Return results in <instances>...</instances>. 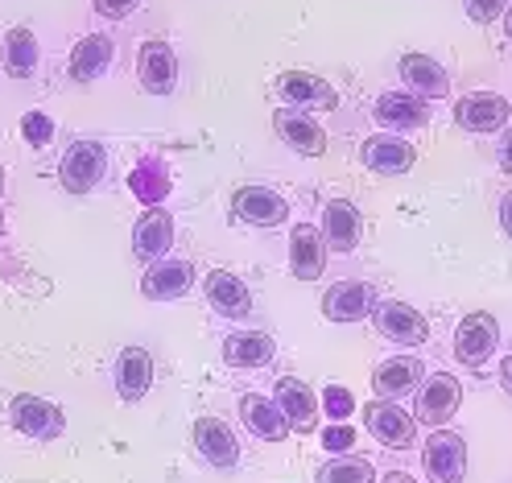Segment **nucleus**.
<instances>
[{
	"instance_id": "ea45409f",
	"label": "nucleus",
	"mask_w": 512,
	"mask_h": 483,
	"mask_svg": "<svg viewBox=\"0 0 512 483\" xmlns=\"http://www.w3.org/2000/svg\"><path fill=\"white\" fill-rule=\"evenodd\" d=\"M380 483H418V479H409L405 471H389V475H384Z\"/></svg>"
},
{
	"instance_id": "c756f323",
	"label": "nucleus",
	"mask_w": 512,
	"mask_h": 483,
	"mask_svg": "<svg viewBox=\"0 0 512 483\" xmlns=\"http://www.w3.org/2000/svg\"><path fill=\"white\" fill-rule=\"evenodd\" d=\"M128 186H133V195H137L141 203L157 207V203L166 199V190H170V178H166V170H162V161L145 157L141 166L133 170V178H128Z\"/></svg>"
},
{
	"instance_id": "a19ab883",
	"label": "nucleus",
	"mask_w": 512,
	"mask_h": 483,
	"mask_svg": "<svg viewBox=\"0 0 512 483\" xmlns=\"http://www.w3.org/2000/svg\"><path fill=\"white\" fill-rule=\"evenodd\" d=\"M504 34L512 38V9H504Z\"/></svg>"
},
{
	"instance_id": "412c9836",
	"label": "nucleus",
	"mask_w": 512,
	"mask_h": 483,
	"mask_svg": "<svg viewBox=\"0 0 512 483\" xmlns=\"http://www.w3.org/2000/svg\"><path fill=\"white\" fill-rule=\"evenodd\" d=\"M240 417H244V426H248L256 438H265V442H281L285 434H290V422L281 417L277 401H269V397H261V393L240 397Z\"/></svg>"
},
{
	"instance_id": "2eb2a0df",
	"label": "nucleus",
	"mask_w": 512,
	"mask_h": 483,
	"mask_svg": "<svg viewBox=\"0 0 512 483\" xmlns=\"http://www.w3.org/2000/svg\"><path fill=\"white\" fill-rule=\"evenodd\" d=\"M277 91H281V100L290 108H335L339 104L335 87L323 83L318 75H306V71H285L277 79Z\"/></svg>"
},
{
	"instance_id": "393cba45",
	"label": "nucleus",
	"mask_w": 512,
	"mask_h": 483,
	"mask_svg": "<svg viewBox=\"0 0 512 483\" xmlns=\"http://www.w3.org/2000/svg\"><path fill=\"white\" fill-rule=\"evenodd\" d=\"M422 380V360H413V356H401V360H384L372 376V389L380 401H397L405 397L413 384Z\"/></svg>"
},
{
	"instance_id": "37998d69",
	"label": "nucleus",
	"mask_w": 512,
	"mask_h": 483,
	"mask_svg": "<svg viewBox=\"0 0 512 483\" xmlns=\"http://www.w3.org/2000/svg\"><path fill=\"white\" fill-rule=\"evenodd\" d=\"M0 232H5V215H0Z\"/></svg>"
},
{
	"instance_id": "c85d7f7f",
	"label": "nucleus",
	"mask_w": 512,
	"mask_h": 483,
	"mask_svg": "<svg viewBox=\"0 0 512 483\" xmlns=\"http://www.w3.org/2000/svg\"><path fill=\"white\" fill-rule=\"evenodd\" d=\"M38 67V38H34V29H9V38H5V71L13 79H29Z\"/></svg>"
},
{
	"instance_id": "f704fd0d",
	"label": "nucleus",
	"mask_w": 512,
	"mask_h": 483,
	"mask_svg": "<svg viewBox=\"0 0 512 483\" xmlns=\"http://www.w3.org/2000/svg\"><path fill=\"white\" fill-rule=\"evenodd\" d=\"M327 409H331L335 417H347V413H351V393L339 389V384H335V389H327Z\"/></svg>"
},
{
	"instance_id": "f03ea898",
	"label": "nucleus",
	"mask_w": 512,
	"mask_h": 483,
	"mask_svg": "<svg viewBox=\"0 0 512 483\" xmlns=\"http://www.w3.org/2000/svg\"><path fill=\"white\" fill-rule=\"evenodd\" d=\"M104 170H108L104 145H100V141H75V145L67 149V157H62L58 178H62V186H67L71 195H87V190L100 186Z\"/></svg>"
},
{
	"instance_id": "dca6fc26",
	"label": "nucleus",
	"mask_w": 512,
	"mask_h": 483,
	"mask_svg": "<svg viewBox=\"0 0 512 483\" xmlns=\"http://www.w3.org/2000/svg\"><path fill=\"white\" fill-rule=\"evenodd\" d=\"M149 384H153V360H149V351L145 347H124L120 360H116V393H120V401L137 405L149 393Z\"/></svg>"
},
{
	"instance_id": "72a5a7b5",
	"label": "nucleus",
	"mask_w": 512,
	"mask_h": 483,
	"mask_svg": "<svg viewBox=\"0 0 512 483\" xmlns=\"http://www.w3.org/2000/svg\"><path fill=\"white\" fill-rule=\"evenodd\" d=\"M133 9H137V0H95V13H100V17H112V21L128 17Z\"/></svg>"
},
{
	"instance_id": "7c9ffc66",
	"label": "nucleus",
	"mask_w": 512,
	"mask_h": 483,
	"mask_svg": "<svg viewBox=\"0 0 512 483\" xmlns=\"http://www.w3.org/2000/svg\"><path fill=\"white\" fill-rule=\"evenodd\" d=\"M376 471L368 459H331L327 467H318V483H372Z\"/></svg>"
},
{
	"instance_id": "423d86ee",
	"label": "nucleus",
	"mask_w": 512,
	"mask_h": 483,
	"mask_svg": "<svg viewBox=\"0 0 512 483\" xmlns=\"http://www.w3.org/2000/svg\"><path fill=\"white\" fill-rule=\"evenodd\" d=\"M232 211L244 223H256V228H277V223H285V215H290V203L269 186H240L232 195Z\"/></svg>"
},
{
	"instance_id": "a878e982",
	"label": "nucleus",
	"mask_w": 512,
	"mask_h": 483,
	"mask_svg": "<svg viewBox=\"0 0 512 483\" xmlns=\"http://www.w3.org/2000/svg\"><path fill=\"white\" fill-rule=\"evenodd\" d=\"M401 75H405V83L413 91H422L426 100H442V95L451 91V79H446V71L438 67L430 54H418V50L401 58Z\"/></svg>"
},
{
	"instance_id": "cd10ccee",
	"label": "nucleus",
	"mask_w": 512,
	"mask_h": 483,
	"mask_svg": "<svg viewBox=\"0 0 512 483\" xmlns=\"http://www.w3.org/2000/svg\"><path fill=\"white\" fill-rule=\"evenodd\" d=\"M108 62H112V38L108 34H87L71 54V79L91 83L100 71H108Z\"/></svg>"
},
{
	"instance_id": "4be33fe9",
	"label": "nucleus",
	"mask_w": 512,
	"mask_h": 483,
	"mask_svg": "<svg viewBox=\"0 0 512 483\" xmlns=\"http://www.w3.org/2000/svg\"><path fill=\"white\" fill-rule=\"evenodd\" d=\"M364 166L372 174H405L413 166V149H409V141L389 137V133L368 137L364 141Z\"/></svg>"
},
{
	"instance_id": "6ab92c4d",
	"label": "nucleus",
	"mask_w": 512,
	"mask_h": 483,
	"mask_svg": "<svg viewBox=\"0 0 512 483\" xmlns=\"http://www.w3.org/2000/svg\"><path fill=\"white\" fill-rule=\"evenodd\" d=\"M207 302H211V310L215 314H223V318H244L248 310H252V294H248V285L236 277V273H228V269H215V273H207Z\"/></svg>"
},
{
	"instance_id": "79ce46f5",
	"label": "nucleus",
	"mask_w": 512,
	"mask_h": 483,
	"mask_svg": "<svg viewBox=\"0 0 512 483\" xmlns=\"http://www.w3.org/2000/svg\"><path fill=\"white\" fill-rule=\"evenodd\" d=\"M0 190H5V166H0Z\"/></svg>"
},
{
	"instance_id": "0eeeda50",
	"label": "nucleus",
	"mask_w": 512,
	"mask_h": 483,
	"mask_svg": "<svg viewBox=\"0 0 512 483\" xmlns=\"http://www.w3.org/2000/svg\"><path fill=\"white\" fill-rule=\"evenodd\" d=\"M190 285H195V265L190 261H153L149 273L141 277V294L149 302H174L182 294H190Z\"/></svg>"
},
{
	"instance_id": "7ed1b4c3",
	"label": "nucleus",
	"mask_w": 512,
	"mask_h": 483,
	"mask_svg": "<svg viewBox=\"0 0 512 483\" xmlns=\"http://www.w3.org/2000/svg\"><path fill=\"white\" fill-rule=\"evenodd\" d=\"M422 463H426L430 483H459L463 471H467V442H463V434H451V430L430 434V442L422 450Z\"/></svg>"
},
{
	"instance_id": "4468645a",
	"label": "nucleus",
	"mask_w": 512,
	"mask_h": 483,
	"mask_svg": "<svg viewBox=\"0 0 512 483\" xmlns=\"http://www.w3.org/2000/svg\"><path fill=\"white\" fill-rule=\"evenodd\" d=\"M273 128H277V137L290 145L294 153H306V157H318L327 149V133L318 128L306 112H298V108H277V116H273Z\"/></svg>"
},
{
	"instance_id": "f8f14e48",
	"label": "nucleus",
	"mask_w": 512,
	"mask_h": 483,
	"mask_svg": "<svg viewBox=\"0 0 512 483\" xmlns=\"http://www.w3.org/2000/svg\"><path fill=\"white\" fill-rule=\"evenodd\" d=\"M195 446H199V455L219 471L240 463V442H236L232 426L219 422V417H199L195 422Z\"/></svg>"
},
{
	"instance_id": "f3484780",
	"label": "nucleus",
	"mask_w": 512,
	"mask_h": 483,
	"mask_svg": "<svg viewBox=\"0 0 512 483\" xmlns=\"http://www.w3.org/2000/svg\"><path fill=\"white\" fill-rule=\"evenodd\" d=\"M455 120L467 128V133H496V128L508 120V100L504 95H463L455 104Z\"/></svg>"
},
{
	"instance_id": "4c0bfd02",
	"label": "nucleus",
	"mask_w": 512,
	"mask_h": 483,
	"mask_svg": "<svg viewBox=\"0 0 512 483\" xmlns=\"http://www.w3.org/2000/svg\"><path fill=\"white\" fill-rule=\"evenodd\" d=\"M500 166L512 174V128H508V133H504V145H500Z\"/></svg>"
},
{
	"instance_id": "39448f33",
	"label": "nucleus",
	"mask_w": 512,
	"mask_h": 483,
	"mask_svg": "<svg viewBox=\"0 0 512 483\" xmlns=\"http://www.w3.org/2000/svg\"><path fill=\"white\" fill-rule=\"evenodd\" d=\"M372 318H376V331L384 335V339H393V343H426L430 339V322L413 310V306H405V302H376V310H372Z\"/></svg>"
},
{
	"instance_id": "b1692460",
	"label": "nucleus",
	"mask_w": 512,
	"mask_h": 483,
	"mask_svg": "<svg viewBox=\"0 0 512 483\" xmlns=\"http://www.w3.org/2000/svg\"><path fill=\"white\" fill-rule=\"evenodd\" d=\"M277 409H281V417L290 426H298V430H314V422H318V405H314V393L306 389L302 380H294V376H285V380H277Z\"/></svg>"
},
{
	"instance_id": "58836bf2",
	"label": "nucleus",
	"mask_w": 512,
	"mask_h": 483,
	"mask_svg": "<svg viewBox=\"0 0 512 483\" xmlns=\"http://www.w3.org/2000/svg\"><path fill=\"white\" fill-rule=\"evenodd\" d=\"M500 384H504L508 397H512V356H508V360H500Z\"/></svg>"
},
{
	"instance_id": "c9c22d12",
	"label": "nucleus",
	"mask_w": 512,
	"mask_h": 483,
	"mask_svg": "<svg viewBox=\"0 0 512 483\" xmlns=\"http://www.w3.org/2000/svg\"><path fill=\"white\" fill-rule=\"evenodd\" d=\"M323 442H327V450H347V446H351V430H343V426H339V430H327Z\"/></svg>"
},
{
	"instance_id": "1a4fd4ad",
	"label": "nucleus",
	"mask_w": 512,
	"mask_h": 483,
	"mask_svg": "<svg viewBox=\"0 0 512 483\" xmlns=\"http://www.w3.org/2000/svg\"><path fill=\"white\" fill-rule=\"evenodd\" d=\"M376 310V289L368 281H339L323 294V314L331 322H360Z\"/></svg>"
},
{
	"instance_id": "6e6552de",
	"label": "nucleus",
	"mask_w": 512,
	"mask_h": 483,
	"mask_svg": "<svg viewBox=\"0 0 512 483\" xmlns=\"http://www.w3.org/2000/svg\"><path fill=\"white\" fill-rule=\"evenodd\" d=\"M364 426H368V434H372L376 442L393 446V450L413 446V417H409L401 405H393V401H372V405H364Z\"/></svg>"
},
{
	"instance_id": "f257e3e1",
	"label": "nucleus",
	"mask_w": 512,
	"mask_h": 483,
	"mask_svg": "<svg viewBox=\"0 0 512 483\" xmlns=\"http://www.w3.org/2000/svg\"><path fill=\"white\" fill-rule=\"evenodd\" d=\"M9 413H13V426L25 438H38V442H54V438H62V430H67V413H62L54 401L34 397V393L13 397Z\"/></svg>"
},
{
	"instance_id": "20e7f679",
	"label": "nucleus",
	"mask_w": 512,
	"mask_h": 483,
	"mask_svg": "<svg viewBox=\"0 0 512 483\" xmlns=\"http://www.w3.org/2000/svg\"><path fill=\"white\" fill-rule=\"evenodd\" d=\"M500 343V327H496V318L484 314V310H475L459 322V331H455V356L459 364L467 368H479V364H488V356L496 351Z\"/></svg>"
},
{
	"instance_id": "473e14b6",
	"label": "nucleus",
	"mask_w": 512,
	"mask_h": 483,
	"mask_svg": "<svg viewBox=\"0 0 512 483\" xmlns=\"http://www.w3.org/2000/svg\"><path fill=\"white\" fill-rule=\"evenodd\" d=\"M463 5H467V17L471 21L488 25V21H496V13H504L508 0H463Z\"/></svg>"
},
{
	"instance_id": "aec40b11",
	"label": "nucleus",
	"mask_w": 512,
	"mask_h": 483,
	"mask_svg": "<svg viewBox=\"0 0 512 483\" xmlns=\"http://www.w3.org/2000/svg\"><path fill=\"white\" fill-rule=\"evenodd\" d=\"M323 244L331 248V252H351L360 244V211L351 207L347 199H331L327 207H323Z\"/></svg>"
},
{
	"instance_id": "9d476101",
	"label": "nucleus",
	"mask_w": 512,
	"mask_h": 483,
	"mask_svg": "<svg viewBox=\"0 0 512 483\" xmlns=\"http://www.w3.org/2000/svg\"><path fill=\"white\" fill-rule=\"evenodd\" d=\"M137 75H141V87L149 95H170L174 83H178V58H174V50L162 38H149L141 46V58H137Z\"/></svg>"
},
{
	"instance_id": "ddd939ff",
	"label": "nucleus",
	"mask_w": 512,
	"mask_h": 483,
	"mask_svg": "<svg viewBox=\"0 0 512 483\" xmlns=\"http://www.w3.org/2000/svg\"><path fill=\"white\" fill-rule=\"evenodd\" d=\"M170 244H174V219H170V211L149 207L137 219V228H133V252L141 256V261H166Z\"/></svg>"
},
{
	"instance_id": "5701e85b",
	"label": "nucleus",
	"mask_w": 512,
	"mask_h": 483,
	"mask_svg": "<svg viewBox=\"0 0 512 483\" xmlns=\"http://www.w3.org/2000/svg\"><path fill=\"white\" fill-rule=\"evenodd\" d=\"M273 351H277V343L265 331H240V335L223 339V360L232 368H265L273 360Z\"/></svg>"
},
{
	"instance_id": "bb28decb",
	"label": "nucleus",
	"mask_w": 512,
	"mask_h": 483,
	"mask_svg": "<svg viewBox=\"0 0 512 483\" xmlns=\"http://www.w3.org/2000/svg\"><path fill=\"white\" fill-rule=\"evenodd\" d=\"M372 116L380 124H389V128H422L430 120V108L422 100H413V95H401V91H384Z\"/></svg>"
},
{
	"instance_id": "2f4dec72",
	"label": "nucleus",
	"mask_w": 512,
	"mask_h": 483,
	"mask_svg": "<svg viewBox=\"0 0 512 483\" xmlns=\"http://www.w3.org/2000/svg\"><path fill=\"white\" fill-rule=\"evenodd\" d=\"M21 137L29 145H50L54 141V120L46 112H25L21 116Z\"/></svg>"
},
{
	"instance_id": "9b49d317",
	"label": "nucleus",
	"mask_w": 512,
	"mask_h": 483,
	"mask_svg": "<svg viewBox=\"0 0 512 483\" xmlns=\"http://www.w3.org/2000/svg\"><path fill=\"white\" fill-rule=\"evenodd\" d=\"M459 397H463V389H459L455 376H446V372L430 376V380L422 384V393H418V422H426V426H446V422L455 417V409H459Z\"/></svg>"
},
{
	"instance_id": "e433bc0d",
	"label": "nucleus",
	"mask_w": 512,
	"mask_h": 483,
	"mask_svg": "<svg viewBox=\"0 0 512 483\" xmlns=\"http://www.w3.org/2000/svg\"><path fill=\"white\" fill-rule=\"evenodd\" d=\"M500 228H504V232H508V240H512V190L500 199Z\"/></svg>"
},
{
	"instance_id": "a211bd4d",
	"label": "nucleus",
	"mask_w": 512,
	"mask_h": 483,
	"mask_svg": "<svg viewBox=\"0 0 512 483\" xmlns=\"http://www.w3.org/2000/svg\"><path fill=\"white\" fill-rule=\"evenodd\" d=\"M327 265V244L323 232L310 228V223H298L290 236V269L298 273V281H318Z\"/></svg>"
}]
</instances>
